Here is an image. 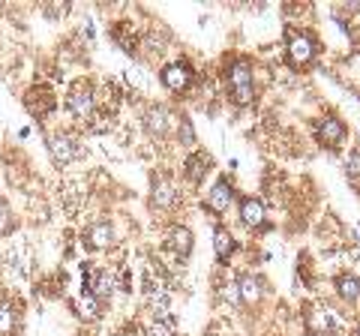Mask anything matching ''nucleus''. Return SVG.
Returning a JSON list of instances; mask_svg holds the SVG:
<instances>
[{"label":"nucleus","instance_id":"nucleus-1","mask_svg":"<svg viewBox=\"0 0 360 336\" xmlns=\"http://www.w3.org/2000/svg\"><path fill=\"white\" fill-rule=\"evenodd\" d=\"M225 84H229V93L231 99L238 105H246V103H252V63L250 60H231L229 63V70H225Z\"/></svg>","mask_w":360,"mask_h":336},{"label":"nucleus","instance_id":"nucleus-2","mask_svg":"<svg viewBox=\"0 0 360 336\" xmlns=\"http://www.w3.org/2000/svg\"><path fill=\"white\" fill-rule=\"evenodd\" d=\"M66 108L72 111V117L78 120H90L94 117V108H96V99H94V87L87 82H78L70 96H66Z\"/></svg>","mask_w":360,"mask_h":336},{"label":"nucleus","instance_id":"nucleus-3","mask_svg":"<svg viewBox=\"0 0 360 336\" xmlns=\"http://www.w3.org/2000/svg\"><path fill=\"white\" fill-rule=\"evenodd\" d=\"M315 58V39L307 30H291L288 33V60L295 66H303Z\"/></svg>","mask_w":360,"mask_h":336},{"label":"nucleus","instance_id":"nucleus-4","mask_svg":"<svg viewBox=\"0 0 360 336\" xmlns=\"http://www.w3.org/2000/svg\"><path fill=\"white\" fill-rule=\"evenodd\" d=\"M193 66L184 63V60H177V63H168L165 70H162V84L168 87V91H174V93H184L189 84H193Z\"/></svg>","mask_w":360,"mask_h":336},{"label":"nucleus","instance_id":"nucleus-5","mask_svg":"<svg viewBox=\"0 0 360 336\" xmlns=\"http://www.w3.org/2000/svg\"><path fill=\"white\" fill-rule=\"evenodd\" d=\"M315 138H319V144H324V148H336V144L345 138V123L333 115L321 117L315 123Z\"/></svg>","mask_w":360,"mask_h":336},{"label":"nucleus","instance_id":"nucleus-6","mask_svg":"<svg viewBox=\"0 0 360 336\" xmlns=\"http://www.w3.org/2000/svg\"><path fill=\"white\" fill-rule=\"evenodd\" d=\"M307 330L312 336H333V333H340V324H336V316L330 309H312L309 316H307Z\"/></svg>","mask_w":360,"mask_h":336},{"label":"nucleus","instance_id":"nucleus-7","mask_svg":"<svg viewBox=\"0 0 360 336\" xmlns=\"http://www.w3.org/2000/svg\"><path fill=\"white\" fill-rule=\"evenodd\" d=\"M49 148H51V156H54V162H75L78 156H82V144H78L72 136H66V132H60V136H54L49 141Z\"/></svg>","mask_w":360,"mask_h":336},{"label":"nucleus","instance_id":"nucleus-8","mask_svg":"<svg viewBox=\"0 0 360 336\" xmlns=\"http://www.w3.org/2000/svg\"><path fill=\"white\" fill-rule=\"evenodd\" d=\"M115 273L111 271H103V267H94V264H87V288L90 295H96V297H108L111 291H115Z\"/></svg>","mask_w":360,"mask_h":336},{"label":"nucleus","instance_id":"nucleus-9","mask_svg":"<svg viewBox=\"0 0 360 336\" xmlns=\"http://www.w3.org/2000/svg\"><path fill=\"white\" fill-rule=\"evenodd\" d=\"M231 201H234V189H231V183H229V181H219V183L207 193L205 207L213 210V214H225V210L231 207Z\"/></svg>","mask_w":360,"mask_h":336},{"label":"nucleus","instance_id":"nucleus-10","mask_svg":"<svg viewBox=\"0 0 360 336\" xmlns=\"http://www.w3.org/2000/svg\"><path fill=\"white\" fill-rule=\"evenodd\" d=\"M210 165H213L210 153H201V150L189 153V156H186V162H184L186 181H189V183H201V181H205V174L210 172Z\"/></svg>","mask_w":360,"mask_h":336},{"label":"nucleus","instance_id":"nucleus-11","mask_svg":"<svg viewBox=\"0 0 360 336\" xmlns=\"http://www.w3.org/2000/svg\"><path fill=\"white\" fill-rule=\"evenodd\" d=\"M150 205L156 210H168L177 205V189L172 181H165V177H160V181H153V195H150Z\"/></svg>","mask_w":360,"mask_h":336},{"label":"nucleus","instance_id":"nucleus-12","mask_svg":"<svg viewBox=\"0 0 360 336\" xmlns=\"http://www.w3.org/2000/svg\"><path fill=\"white\" fill-rule=\"evenodd\" d=\"M172 123H174V117H172V111H168L165 105H156V108H150V111H148V129L153 132L156 138L168 136Z\"/></svg>","mask_w":360,"mask_h":336},{"label":"nucleus","instance_id":"nucleus-13","mask_svg":"<svg viewBox=\"0 0 360 336\" xmlns=\"http://www.w3.org/2000/svg\"><path fill=\"white\" fill-rule=\"evenodd\" d=\"M111 240H115V228H111L108 219H99L87 228V243L94 250H105V246H111Z\"/></svg>","mask_w":360,"mask_h":336},{"label":"nucleus","instance_id":"nucleus-14","mask_svg":"<svg viewBox=\"0 0 360 336\" xmlns=\"http://www.w3.org/2000/svg\"><path fill=\"white\" fill-rule=\"evenodd\" d=\"M264 285H262V279L258 276H252V273H240V279H238V295H240V300H246V304H258L262 300V291Z\"/></svg>","mask_w":360,"mask_h":336},{"label":"nucleus","instance_id":"nucleus-15","mask_svg":"<svg viewBox=\"0 0 360 336\" xmlns=\"http://www.w3.org/2000/svg\"><path fill=\"white\" fill-rule=\"evenodd\" d=\"M240 219L246 222V226H262L264 222V205L258 198H252V195H246L243 201H240Z\"/></svg>","mask_w":360,"mask_h":336},{"label":"nucleus","instance_id":"nucleus-16","mask_svg":"<svg viewBox=\"0 0 360 336\" xmlns=\"http://www.w3.org/2000/svg\"><path fill=\"white\" fill-rule=\"evenodd\" d=\"M75 309H78V318H84V321H94V318H99V297L96 295H90V291H82L78 295V300H75Z\"/></svg>","mask_w":360,"mask_h":336},{"label":"nucleus","instance_id":"nucleus-17","mask_svg":"<svg viewBox=\"0 0 360 336\" xmlns=\"http://www.w3.org/2000/svg\"><path fill=\"white\" fill-rule=\"evenodd\" d=\"M336 291H340V297L348 300V304H354V300L360 297V279L354 273H342L336 276Z\"/></svg>","mask_w":360,"mask_h":336},{"label":"nucleus","instance_id":"nucleus-18","mask_svg":"<svg viewBox=\"0 0 360 336\" xmlns=\"http://www.w3.org/2000/svg\"><path fill=\"white\" fill-rule=\"evenodd\" d=\"M213 250H217L219 261H229V255L234 252V238H231L229 228H217V231H213Z\"/></svg>","mask_w":360,"mask_h":336},{"label":"nucleus","instance_id":"nucleus-19","mask_svg":"<svg viewBox=\"0 0 360 336\" xmlns=\"http://www.w3.org/2000/svg\"><path fill=\"white\" fill-rule=\"evenodd\" d=\"M168 243H172V250L180 255V259H186V255L193 252V231L180 226V228L172 231V240H168Z\"/></svg>","mask_w":360,"mask_h":336},{"label":"nucleus","instance_id":"nucleus-20","mask_svg":"<svg viewBox=\"0 0 360 336\" xmlns=\"http://www.w3.org/2000/svg\"><path fill=\"white\" fill-rule=\"evenodd\" d=\"M15 321H18L15 306L9 304V300H0V336H9V333H13Z\"/></svg>","mask_w":360,"mask_h":336},{"label":"nucleus","instance_id":"nucleus-21","mask_svg":"<svg viewBox=\"0 0 360 336\" xmlns=\"http://www.w3.org/2000/svg\"><path fill=\"white\" fill-rule=\"evenodd\" d=\"M144 336H174V316L168 312L165 318H156L148 324V330H144Z\"/></svg>","mask_w":360,"mask_h":336},{"label":"nucleus","instance_id":"nucleus-22","mask_svg":"<svg viewBox=\"0 0 360 336\" xmlns=\"http://www.w3.org/2000/svg\"><path fill=\"white\" fill-rule=\"evenodd\" d=\"M177 138L184 148H189L195 153V129H193V123H189V117H180V127H177Z\"/></svg>","mask_w":360,"mask_h":336},{"label":"nucleus","instance_id":"nucleus-23","mask_svg":"<svg viewBox=\"0 0 360 336\" xmlns=\"http://www.w3.org/2000/svg\"><path fill=\"white\" fill-rule=\"evenodd\" d=\"M15 228V222H13V210H9L6 201H0V234H9Z\"/></svg>","mask_w":360,"mask_h":336},{"label":"nucleus","instance_id":"nucleus-24","mask_svg":"<svg viewBox=\"0 0 360 336\" xmlns=\"http://www.w3.org/2000/svg\"><path fill=\"white\" fill-rule=\"evenodd\" d=\"M345 172H348V177H360V150L348 153V160H345Z\"/></svg>","mask_w":360,"mask_h":336},{"label":"nucleus","instance_id":"nucleus-25","mask_svg":"<svg viewBox=\"0 0 360 336\" xmlns=\"http://www.w3.org/2000/svg\"><path fill=\"white\" fill-rule=\"evenodd\" d=\"M357 336H360V324H357Z\"/></svg>","mask_w":360,"mask_h":336}]
</instances>
